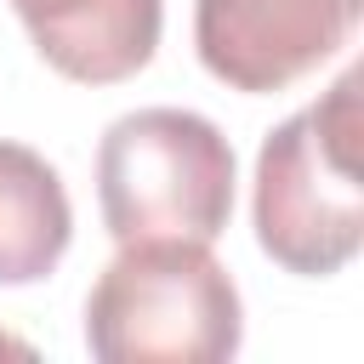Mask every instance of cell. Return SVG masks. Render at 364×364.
I'll return each instance as SVG.
<instances>
[{"label": "cell", "instance_id": "cell-1", "mask_svg": "<svg viewBox=\"0 0 364 364\" xmlns=\"http://www.w3.org/2000/svg\"><path fill=\"white\" fill-rule=\"evenodd\" d=\"M358 68L267 131L256 154V245L301 279L341 273L364 245Z\"/></svg>", "mask_w": 364, "mask_h": 364}, {"label": "cell", "instance_id": "cell-2", "mask_svg": "<svg viewBox=\"0 0 364 364\" xmlns=\"http://www.w3.org/2000/svg\"><path fill=\"white\" fill-rule=\"evenodd\" d=\"M239 336V290L205 239L119 245L85 301V347L102 364H222Z\"/></svg>", "mask_w": 364, "mask_h": 364}, {"label": "cell", "instance_id": "cell-3", "mask_svg": "<svg viewBox=\"0 0 364 364\" xmlns=\"http://www.w3.org/2000/svg\"><path fill=\"white\" fill-rule=\"evenodd\" d=\"M102 228L131 239H216L233 216V142L193 108L119 114L97 142Z\"/></svg>", "mask_w": 364, "mask_h": 364}, {"label": "cell", "instance_id": "cell-4", "mask_svg": "<svg viewBox=\"0 0 364 364\" xmlns=\"http://www.w3.org/2000/svg\"><path fill=\"white\" fill-rule=\"evenodd\" d=\"M364 0H193V51L228 91L273 97L330 63Z\"/></svg>", "mask_w": 364, "mask_h": 364}, {"label": "cell", "instance_id": "cell-5", "mask_svg": "<svg viewBox=\"0 0 364 364\" xmlns=\"http://www.w3.org/2000/svg\"><path fill=\"white\" fill-rule=\"evenodd\" d=\"M34 51L80 85H119L148 68L165 0H11Z\"/></svg>", "mask_w": 364, "mask_h": 364}, {"label": "cell", "instance_id": "cell-6", "mask_svg": "<svg viewBox=\"0 0 364 364\" xmlns=\"http://www.w3.org/2000/svg\"><path fill=\"white\" fill-rule=\"evenodd\" d=\"M74 239L63 176L23 142H0V284H40Z\"/></svg>", "mask_w": 364, "mask_h": 364}, {"label": "cell", "instance_id": "cell-7", "mask_svg": "<svg viewBox=\"0 0 364 364\" xmlns=\"http://www.w3.org/2000/svg\"><path fill=\"white\" fill-rule=\"evenodd\" d=\"M0 358H34V347H28V341H17V336H6V330H0Z\"/></svg>", "mask_w": 364, "mask_h": 364}]
</instances>
